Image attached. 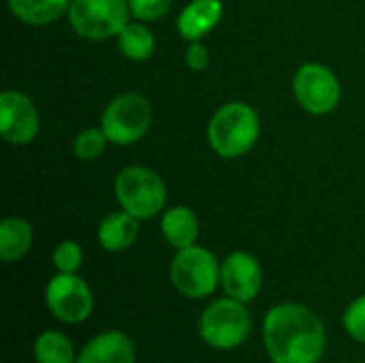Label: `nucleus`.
<instances>
[{
    "label": "nucleus",
    "mask_w": 365,
    "mask_h": 363,
    "mask_svg": "<svg viewBox=\"0 0 365 363\" xmlns=\"http://www.w3.org/2000/svg\"><path fill=\"white\" fill-rule=\"evenodd\" d=\"M263 347L272 363H321L327 332L314 310L299 302H282L263 319Z\"/></svg>",
    "instance_id": "nucleus-1"
},
{
    "label": "nucleus",
    "mask_w": 365,
    "mask_h": 363,
    "mask_svg": "<svg viewBox=\"0 0 365 363\" xmlns=\"http://www.w3.org/2000/svg\"><path fill=\"white\" fill-rule=\"evenodd\" d=\"M77 363H137V349L124 332L107 329L83 344Z\"/></svg>",
    "instance_id": "nucleus-12"
},
{
    "label": "nucleus",
    "mask_w": 365,
    "mask_h": 363,
    "mask_svg": "<svg viewBox=\"0 0 365 363\" xmlns=\"http://www.w3.org/2000/svg\"><path fill=\"white\" fill-rule=\"evenodd\" d=\"M160 231H163L165 242L171 248L182 250V248L197 244L201 227H199L197 214L188 205H173L165 210L163 220H160Z\"/></svg>",
    "instance_id": "nucleus-15"
},
{
    "label": "nucleus",
    "mask_w": 365,
    "mask_h": 363,
    "mask_svg": "<svg viewBox=\"0 0 365 363\" xmlns=\"http://www.w3.org/2000/svg\"><path fill=\"white\" fill-rule=\"evenodd\" d=\"M184 62L190 71L195 73H201L207 68L210 64V49L203 45V41H190L186 53H184Z\"/></svg>",
    "instance_id": "nucleus-24"
},
{
    "label": "nucleus",
    "mask_w": 365,
    "mask_h": 363,
    "mask_svg": "<svg viewBox=\"0 0 365 363\" xmlns=\"http://www.w3.org/2000/svg\"><path fill=\"white\" fill-rule=\"evenodd\" d=\"M220 287L227 297L250 304L263 289V267L246 250H233L220 263Z\"/></svg>",
    "instance_id": "nucleus-11"
},
{
    "label": "nucleus",
    "mask_w": 365,
    "mask_h": 363,
    "mask_svg": "<svg viewBox=\"0 0 365 363\" xmlns=\"http://www.w3.org/2000/svg\"><path fill=\"white\" fill-rule=\"evenodd\" d=\"M139 237V218L126 210L107 214L96 229V240L107 252H124Z\"/></svg>",
    "instance_id": "nucleus-14"
},
{
    "label": "nucleus",
    "mask_w": 365,
    "mask_h": 363,
    "mask_svg": "<svg viewBox=\"0 0 365 363\" xmlns=\"http://www.w3.org/2000/svg\"><path fill=\"white\" fill-rule=\"evenodd\" d=\"M43 297L47 310L64 325L86 323L94 312V293L77 274L58 272L53 278H49Z\"/></svg>",
    "instance_id": "nucleus-8"
},
{
    "label": "nucleus",
    "mask_w": 365,
    "mask_h": 363,
    "mask_svg": "<svg viewBox=\"0 0 365 363\" xmlns=\"http://www.w3.org/2000/svg\"><path fill=\"white\" fill-rule=\"evenodd\" d=\"M41 131V116L30 96L17 90L0 94V133L11 145H28Z\"/></svg>",
    "instance_id": "nucleus-10"
},
{
    "label": "nucleus",
    "mask_w": 365,
    "mask_h": 363,
    "mask_svg": "<svg viewBox=\"0 0 365 363\" xmlns=\"http://www.w3.org/2000/svg\"><path fill=\"white\" fill-rule=\"evenodd\" d=\"M342 325L355 342L365 344V295H359L346 306L342 315Z\"/></svg>",
    "instance_id": "nucleus-22"
},
{
    "label": "nucleus",
    "mask_w": 365,
    "mask_h": 363,
    "mask_svg": "<svg viewBox=\"0 0 365 363\" xmlns=\"http://www.w3.org/2000/svg\"><path fill=\"white\" fill-rule=\"evenodd\" d=\"M199 338L214 351H235L252 334L248 304L233 297H220L205 306L199 317Z\"/></svg>",
    "instance_id": "nucleus-3"
},
{
    "label": "nucleus",
    "mask_w": 365,
    "mask_h": 363,
    "mask_svg": "<svg viewBox=\"0 0 365 363\" xmlns=\"http://www.w3.org/2000/svg\"><path fill=\"white\" fill-rule=\"evenodd\" d=\"M51 261L62 274H77L83 265V250L75 240H64L53 248Z\"/></svg>",
    "instance_id": "nucleus-21"
},
{
    "label": "nucleus",
    "mask_w": 365,
    "mask_h": 363,
    "mask_svg": "<svg viewBox=\"0 0 365 363\" xmlns=\"http://www.w3.org/2000/svg\"><path fill=\"white\" fill-rule=\"evenodd\" d=\"M120 53L130 62H145L152 58L156 49V39L152 30L145 26V21H128L122 32L115 36Z\"/></svg>",
    "instance_id": "nucleus-18"
},
{
    "label": "nucleus",
    "mask_w": 365,
    "mask_h": 363,
    "mask_svg": "<svg viewBox=\"0 0 365 363\" xmlns=\"http://www.w3.org/2000/svg\"><path fill=\"white\" fill-rule=\"evenodd\" d=\"M222 0H192L178 15V32L184 41H203L222 19Z\"/></svg>",
    "instance_id": "nucleus-13"
},
{
    "label": "nucleus",
    "mask_w": 365,
    "mask_h": 363,
    "mask_svg": "<svg viewBox=\"0 0 365 363\" xmlns=\"http://www.w3.org/2000/svg\"><path fill=\"white\" fill-rule=\"evenodd\" d=\"M293 94L304 111L312 116H327L340 105L342 86L329 66L308 62L302 64L293 77Z\"/></svg>",
    "instance_id": "nucleus-9"
},
{
    "label": "nucleus",
    "mask_w": 365,
    "mask_h": 363,
    "mask_svg": "<svg viewBox=\"0 0 365 363\" xmlns=\"http://www.w3.org/2000/svg\"><path fill=\"white\" fill-rule=\"evenodd\" d=\"M261 137V118L257 109L242 101L218 107L207 124V141L212 150L227 160L246 156Z\"/></svg>",
    "instance_id": "nucleus-2"
},
{
    "label": "nucleus",
    "mask_w": 365,
    "mask_h": 363,
    "mask_svg": "<svg viewBox=\"0 0 365 363\" xmlns=\"http://www.w3.org/2000/svg\"><path fill=\"white\" fill-rule=\"evenodd\" d=\"M173 289L188 300H205L220 287V261L203 246L175 250L169 265Z\"/></svg>",
    "instance_id": "nucleus-5"
},
{
    "label": "nucleus",
    "mask_w": 365,
    "mask_h": 363,
    "mask_svg": "<svg viewBox=\"0 0 365 363\" xmlns=\"http://www.w3.org/2000/svg\"><path fill=\"white\" fill-rule=\"evenodd\" d=\"M107 143H109V139H107L105 131L101 126H94V128L81 131L73 139V152L79 160H96L105 152Z\"/></svg>",
    "instance_id": "nucleus-20"
},
{
    "label": "nucleus",
    "mask_w": 365,
    "mask_h": 363,
    "mask_svg": "<svg viewBox=\"0 0 365 363\" xmlns=\"http://www.w3.org/2000/svg\"><path fill=\"white\" fill-rule=\"evenodd\" d=\"M171 2L173 0H128V6L135 19L148 24L165 17L171 9Z\"/></svg>",
    "instance_id": "nucleus-23"
},
{
    "label": "nucleus",
    "mask_w": 365,
    "mask_h": 363,
    "mask_svg": "<svg viewBox=\"0 0 365 363\" xmlns=\"http://www.w3.org/2000/svg\"><path fill=\"white\" fill-rule=\"evenodd\" d=\"M32 355L36 363H77V353L71 338L56 329H45L36 336Z\"/></svg>",
    "instance_id": "nucleus-19"
},
{
    "label": "nucleus",
    "mask_w": 365,
    "mask_h": 363,
    "mask_svg": "<svg viewBox=\"0 0 365 363\" xmlns=\"http://www.w3.org/2000/svg\"><path fill=\"white\" fill-rule=\"evenodd\" d=\"M11 13L28 26H49L68 13L73 0H6Z\"/></svg>",
    "instance_id": "nucleus-17"
},
{
    "label": "nucleus",
    "mask_w": 365,
    "mask_h": 363,
    "mask_svg": "<svg viewBox=\"0 0 365 363\" xmlns=\"http://www.w3.org/2000/svg\"><path fill=\"white\" fill-rule=\"evenodd\" d=\"M152 126V105L137 92H124L109 101L101 116V128L109 143L126 148L141 141Z\"/></svg>",
    "instance_id": "nucleus-6"
},
{
    "label": "nucleus",
    "mask_w": 365,
    "mask_h": 363,
    "mask_svg": "<svg viewBox=\"0 0 365 363\" xmlns=\"http://www.w3.org/2000/svg\"><path fill=\"white\" fill-rule=\"evenodd\" d=\"M34 242V229L28 220L9 216L0 223V259L13 263L24 259Z\"/></svg>",
    "instance_id": "nucleus-16"
},
{
    "label": "nucleus",
    "mask_w": 365,
    "mask_h": 363,
    "mask_svg": "<svg viewBox=\"0 0 365 363\" xmlns=\"http://www.w3.org/2000/svg\"><path fill=\"white\" fill-rule=\"evenodd\" d=\"M113 195L122 210L139 220L158 216L167 205V184L150 167L128 165L113 180Z\"/></svg>",
    "instance_id": "nucleus-4"
},
{
    "label": "nucleus",
    "mask_w": 365,
    "mask_h": 363,
    "mask_svg": "<svg viewBox=\"0 0 365 363\" xmlns=\"http://www.w3.org/2000/svg\"><path fill=\"white\" fill-rule=\"evenodd\" d=\"M130 17L128 0H73L68 9L71 28L86 41L118 36Z\"/></svg>",
    "instance_id": "nucleus-7"
}]
</instances>
